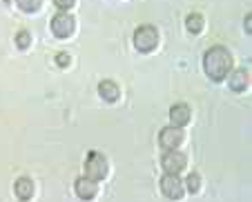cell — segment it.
<instances>
[{
  "label": "cell",
  "instance_id": "9a60e30c",
  "mask_svg": "<svg viewBox=\"0 0 252 202\" xmlns=\"http://www.w3.org/2000/svg\"><path fill=\"white\" fill-rule=\"evenodd\" d=\"M183 187H188V191H192V193H196L201 189V178H199V174H190L186 178V184Z\"/></svg>",
  "mask_w": 252,
  "mask_h": 202
},
{
  "label": "cell",
  "instance_id": "7c38bea8",
  "mask_svg": "<svg viewBox=\"0 0 252 202\" xmlns=\"http://www.w3.org/2000/svg\"><path fill=\"white\" fill-rule=\"evenodd\" d=\"M14 193L18 200H29V198H33V182L29 178H18L14 184Z\"/></svg>",
  "mask_w": 252,
  "mask_h": 202
},
{
  "label": "cell",
  "instance_id": "9c48e42d",
  "mask_svg": "<svg viewBox=\"0 0 252 202\" xmlns=\"http://www.w3.org/2000/svg\"><path fill=\"white\" fill-rule=\"evenodd\" d=\"M230 89L232 91H246L248 85H250V71L248 69H232L230 71Z\"/></svg>",
  "mask_w": 252,
  "mask_h": 202
},
{
  "label": "cell",
  "instance_id": "5b68a950",
  "mask_svg": "<svg viewBox=\"0 0 252 202\" xmlns=\"http://www.w3.org/2000/svg\"><path fill=\"white\" fill-rule=\"evenodd\" d=\"M186 165H188V158L176 149L165 151L163 158H161V167H163L165 174H181V171L186 169Z\"/></svg>",
  "mask_w": 252,
  "mask_h": 202
},
{
  "label": "cell",
  "instance_id": "8fae6325",
  "mask_svg": "<svg viewBox=\"0 0 252 202\" xmlns=\"http://www.w3.org/2000/svg\"><path fill=\"white\" fill-rule=\"evenodd\" d=\"M98 94L105 102H116L119 96H121V89H119V85H116L114 80H103V82L98 85Z\"/></svg>",
  "mask_w": 252,
  "mask_h": 202
},
{
  "label": "cell",
  "instance_id": "ba28073f",
  "mask_svg": "<svg viewBox=\"0 0 252 202\" xmlns=\"http://www.w3.org/2000/svg\"><path fill=\"white\" fill-rule=\"evenodd\" d=\"M190 118H192V111L186 102H179V104H172L170 107V123L174 125V127H186V125L190 123Z\"/></svg>",
  "mask_w": 252,
  "mask_h": 202
},
{
  "label": "cell",
  "instance_id": "3957f363",
  "mask_svg": "<svg viewBox=\"0 0 252 202\" xmlns=\"http://www.w3.org/2000/svg\"><path fill=\"white\" fill-rule=\"evenodd\" d=\"M107 171H110L107 158H105L103 153H98V151H90V153H87V160H85V176L87 178L98 182V180H105Z\"/></svg>",
  "mask_w": 252,
  "mask_h": 202
},
{
  "label": "cell",
  "instance_id": "30bf717a",
  "mask_svg": "<svg viewBox=\"0 0 252 202\" xmlns=\"http://www.w3.org/2000/svg\"><path fill=\"white\" fill-rule=\"evenodd\" d=\"M74 189H76V193H78V198L81 200H92V198L98 193V187H96V180H92V178H78L76 180V184H74Z\"/></svg>",
  "mask_w": 252,
  "mask_h": 202
},
{
  "label": "cell",
  "instance_id": "8992f818",
  "mask_svg": "<svg viewBox=\"0 0 252 202\" xmlns=\"http://www.w3.org/2000/svg\"><path fill=\"white\" fill-rule=\"evenodd\" d=\"M49 27H52V33L56 38H69L71 33H74V27H76V25H74V18H71L69 14L61 11V14H56L52 18V25H49Z\"/></svg>",
  "mask_w": 252,
  "mask_h": 202
},
{
  "label": "cell",
  "instance_id": "52a82bcc",
  "mask_svg": "<svg viewBox=\"0 0 252 202\" xmlns=\"http://www.w3.org/2000/svg\"><path fill=\"white\" fill-rule=\"evenodd\" d=\"M183 127H165L161 133H158V145L163 147L165 151H170V149H179V145L183 142Z\"/></svg>",
  "mask_w": 252,
  "mask_h": 202
},
{
  "label": "cell",
  "instance_id": "ac0fdd59",
  "mask_svg": "<svg viewBox=\"0 0 252 202\" xmlns=\"http://www.w3.org/2000/svg\"><path fill=\"white\" fill-rule=\"evenodd\" d=\"M69 60H71L69 53H65V51H61V53L56 56V65H58V67H67V65H69Z\"/></svg>",
  "mask_w": 252,
  "mask_h": 202
},
{
  "label": "cell",
  "instance_id": "5bb4252c",
  "mask_svg": "<svg viewBox=\"0 0 252 202\" xmlns=\"http://www.w3.org/2000/svg\"><path fill=\"white\" fill-rule=\"evenodd\" d=\"M16 5H18L23 11L32 14V11H38V9H40V5H43V0H16Z\"/></svg>",
  "mask_w": 252,
  "mask_h": 202
},
{
  "label": "cell",
  "instance_id": "7a4b0ae2",
  "mask_svg": "<svg viewBox=\"0 0 252 202\" xmlns=\"http://www.w3.org/2000/svg\"><path fill=\"white\" fill-rule=\"evenodd\" d=\"M157 45H158L157 27H152V25H143V27H138L136 31H134V47H136L138 51L148 53V51H152V49H157Z\"/></svg>",
  "mask_w": 252,
  "mask_h": 202
},
{
  "label": "cell",
  "instance_id": "277c9868",
  "mask_svg": "<svg viewBox=\"0 0 252 202\" xmlns=\"http://www.w3.org/2000/svg\"><path fill=\"white\" fill-rule=\"evenodd\" d=\"M161 191H163V196H167L170 200H181L186 187H183V180L179 178V174H165L161 178Z\"/></svg>",
  "mask_w": 252,
  "mask_h": 202
},
{
  "label": "cell",
  "instance_id": "2e32d148",
  "mask_svg": "<svg viewBox=\"0 0 252 202\" xmlns=\"http://www.w3.org/2000/svg\"><path fill=\"white\" fill-rule=\"evenodd\" d=\"M16 45H18L20 49H27L29 45H32V33L29 31H18L16 33Z\"/></svg>",
  "mask_w": 252,
  "mask_h": 202
},
{
  "label": "cell",
  "instance_id": "d6986e66",
  "mask_svg": "<svg viewBox=\"0 0 252 202\" xmlns=\"http://www.w3.org/2000/svg\"><path fill=\"white\" fill-rule=\"evenodd\" d=\"M250 18H252V16L248 14V16H246V29H248V33H250Z\"/></svg>",
  "mask_w": 252,
  "mask_h": 202
},
{
  "label": "cell",
  "instance_id": "6da1fadb",
  "mask_svg": "<svg viewBox=\"0 0 252 202\" xmlns=\"http://www.w3.org/2000/svg\"><path fill=\"white\" fill-rule=\"evenodd\" d=\"M203 69L210 80L223 82V80L228 78V74L232 71V53L225 47H221V45L210 47L203 56Z\"/></svg>",
  "mask_w": 252,
  "mask_h": 202
},
{
  "label": "cell",
  "instance_id": "e0dca14e",
  "mask_svg": "<svg viewBox=\"0 0 252 202\" xmlns=\"http://www.w3.org/2000/svg\"><path fill=\"white\" fill-rule=\"evenodd\" d=\"M74 2H76V0H54V5H56L61 11L71 9V7H74Z\"/></svg>",
  "mask_w": 252,
  "mask_h": 202
},
{
  "label": "cell",
  "instance_id": "4fadbf2b",
  "mask_svg": "<svg viewBox=\"0 0 252 202\" xmlns=\"http://www.w3.org/2000/svg\"><path fill=\"white\" fill-rule=\"evenodd\" d=\"M186 27L190 33H201V29H203V16L201 14H190L186 18Z\"/></svg>",
  "mask_w": 252,
  "mask_h": 202
}]
</instances>
